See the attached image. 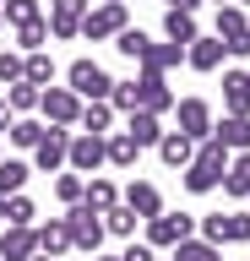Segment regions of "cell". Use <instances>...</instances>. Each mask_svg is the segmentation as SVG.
I'll return each instance as SVG.
<instances>
[{
    "mask_svg": "<svg viewBox=\"0 0 250 261\" xmlns=\"http://www.w3.org/2000/svg\"><path fill=\"white\" fill-rule=\"evenodd\" d=\"M0 223H6V196H0Z\"/></svg>",
    "mask_w": 250,
    "mask_h": 261,
    "instance_id": "obj_46",
    "label": "cell"
},
{
    "mask_svg": "<svg viewBox=\"0 0 250 261\" xmlns=\"http://www.w3.org/2000/svg\"><path fill=\"white\" fill-rule=\"evenodd\" d=\"M93 0H49V38H82V16Z\"/></svg>",
    "mask_w": 250,
    "mask_h": 261,
    "instance_id": "obj_14",
    "label": "cell"
},
{
    "mask_svg": "<svg viewBox=\"0 0 250 261\" xmlns=\"http://www.w3.org/2000/svg\"><path fill=\"white\" fill-rule=\"evenodd\" d=\"M115 103H109V98H93V103H82V120H76V125L82 130H98V136H109V125H115Z\"/></svg>",
    "mask_w": 250,
    "mask_h": 261,
    "instance_id": "obj_25",
    "label": "cell"
},
{
    "mask_svg": "<svg viewBox=\"0 0 250 261\" xmlns=\"http://www.w3.org/2000/svg\"><path fill=\"white\" fill-rule=\"evenodd\" d=\"M125 22H131L125 0H98V6H87V16H82V38L103 44V38H115V33L125 28Z\"/></svg>",
    "mask_w": 250,
    "mask_h": 261,
    "instance_id": "obj_5",
    "label": "cell"
},
{
    "mask_svg": "<svg viewBox=\"0 0 250 261\" xmlns=\"http://www.w3.org/2000/svg\"><path fill=\"white\" fill-rule=\"evenodd\" d=\"M223 114H250V76L223 71Z\"/></svg>",
    "mask_w": 250,
    "mask_h": 261,
    "instance_id": "obj_21",
    "label": "cell"
},
{
    "mask_svg": "<svg viewBox=\"0 0 250 261\" xmlns=\"http://www.w3.org/2000/svg\"><path fill=\"white\" fill-rule=\"evenodd\" d=\"M245 201H250V196H245Z\"/></svg>",
    "mask_w": 250,
    "mask_h": 261,
    "instance_id": "obj_52",
    "label": "cell"
},
{
    "mask_svg": "<svg viewBox=\"0 0 250 261\" xmlns=\"http://www.w3.org/2000/svg\"><path fill=\"white\" fill-rule=\"evenodd\" d=\"M120 256H125V261H158V250H152V245H125Z\"/></svg>",
    "mask_w": 250,
    "mask_h": 261,
    "instance_id": "obj_41",
    "label": "cell"
},
{
    "mask_svg": "<svg viewBox=\"0 0 250 261\" xmlns=\"http://www.w3.org/2000/svg\"><path fill=\"white\" fill-rule=\"evenodd\" d=\"M66 147H71V125H49L33 147V169L38 174H60L66 169Z\"/></svg>",
    "mask_w": 250,
    "mask_h": 261,
    "instance_id": "obj_10",
    "label": "cell"
},
{
    "mask_svg": "<svg viewBox=\"0 0 250 261\" xmlns=\"http://www.w3.org/2000/svg\"><path fill=\"white\" fill-rule=\"evenodd\" d=\"M136 109H147V114H169L174 109V93H169L163 71H142V76H136Z\"/></svg>",
    "mask_w": 250,
    "mask_h": 261,
    "instance_id": "obj_13",
    "label": "cell"
},
{
    "mask_svg": "<svg viewBox=\"0 0 250 261\" xmlns=\"http://www.w3.org/2000/svg\"><path fill=\"white\" fill-rule=\"evenodd\" d=\"M0 33H6V16H0Z\"/></svg>",
    "mask_w": 250,
    "mask_h": 261,
    "instance_id": "obj_48",
    "label": "cell"
},
{
    "mask_svg": "<svg viewBox=\"0 0 250 261\" xmlns=\"http://www.w3.org/2000/svg\"><path fill=\"white\" fill-rule=\"evenodd\" d=\"M38 93H44V87H38V82H11V87H0V98H6V103H11V114H33L38 109Z\"/></svg>",
    "mask_w": 250,
    "mask_h": 261,
    "instance_id": "obj_24",
    "label": "cell"
},
{
    "mask_svg": "<svg viewBox=\"0 0 250 261\" xmlns=\"http://www.w3.org/2000/svg\"><path fill=\"white\" fill-rule=\"evenodd\" d=\"M196 234L212 245H250V212H207L196 218Z\"/></svg>",
    "mask_w": 250,
    "mask_h": 261,
    "instance_id": "obj_3",
    "label": "cell"
},
{
    "mask_svg": "<svg viewBox=\"0 0 250 261\" xmlns=\"http://www.w3.org/2000/svg\"><path fill=\"white\" fill-rule=\"evenodd\" d=\"M174 120H180V130L190 136V142H201V136H212V103L207 98H174Z\"/></svg>",
    "mask_w": 250,
    "mask_h": 261,
    "instance_id": "obj_11",
    "label": "cell"
},
{
    "mask_svg": "<svg viewBox=\"0 0 250 261\" xmlns=\"http://www.w3.org/2000/svg\"><path fill=\"white\" fill-rule=\"evenodd\" d=\"M33 240H38V250H44V256H66L71 250V228H66V218H49V223H38L33 228Z\"/></svg>",
    "mask_w": 250,
    "mask_h": 261,
    "instance_id": "obj_20",
    "label": "cell"
},
{
    "mask_svg": "<svg viewBox=\"0 0 250 261\" xmlns=\"http://www.w3.org/2000/svg\"><path fill=\"white\" fill-rule=\"evenodd\" d=\"M44 130H49V125H44V114H38V120H33V114H17V120H11V130H6V136H11V147H27V152H33V147H38V136H44Z\"/></svg>",
    "mask_w": 250,
    "mask_h": 261,
    "instance_id": "obj_26",
    "label": "cell"
},
{
    "mask_svg": "<svg viewBox=\"0 0 250 261\" xmlns=\"http://www.w3.org/2000/svg\"><path fill=\"white\" fill-rule=\"evenodd\" d=\"M212 136L229 152H250V114H223V120H212Z\"/></svg>",
    "mask_w": 250,
    "mask_h": 261,
    "instance_id": "obj_17",
    "label": "cell"
},
{
    "mask_svg": "<svg viewBox=\"0 0 250 261\" xmlns=\"http://www.w3.org/2000/svg\"><path fill=\"white\" fill-rule=\"evenodd\" d=\"M11 82H22V55L17 49H0V87H11Z\"/></svg>",
    "mask_w": 250,
    "mask_h": 261,
    "instance_id": "obj_39",
    "label": "cell"
},
{
    "mask_svg": "<svg viewBox=\"0 0 250 261\" xmlns=\"http://www.w3.org/2000/svg\"><path fill=\"white\" fill-rule=\"evenodd\" d=\"M66 87L82 98V103H93V98H109V93H115V76H109L98 60H71L66 65Z\"/></svg>",
    "mask_w": 250,
    "mask_h": 261,
    "instance_id": "obj_4",
    "label": "cell"
},
{
    "mask_svg": "<svg viewBox=\"0 0 250 261\" xmlns=\"http://www.w3.org/2000/svg\"><path fill=\"white\" fill-rule=\"evenodd\" d=\"M234 6H250V0H234Z\"/></svg>",
    "mask_w": 250,
    "mask_h": 261,
    "instance_id": "obj_47",
    "label": "cell"
},
{
    "mask_svg": "<svg viewBox=\"0 0 250 261\" xmlns=\"http://www.w3.org/2000/svg\"><path fill=\"white\" fill-rule=\"evenodd\" d=\"M196 11H163V38L169 44H190V38H196Z\"/></svg>",
    "mask_w": 250,
    "mask_h": 261,
    "instance_id": "obj_27",
    "label": "cell"
},
{
    "mask_svg": "<svg viewBox=\"0 0 250 261\" xmlns=\"http://www.w3.org/2000/svg\"><path fill=\"white\" fill-rule=\"evenodd\" d=\"M229 158H234V152L217 142V136H201V142H196V158L180 169V174H185V191H196V196L217 191V185H223V169H229Z\"/></svg>",
    "mask_w": 250,
    "mask_h": 261,
    "instance_id": "obj_1",
    "label": "cell"
},
{
    "mask_svg": "<svg viewBox=\"0 0 250 261\" xmlns=\"http://www.w3.org/2000/svg\"><path fill=\"white\" fill-rule=\"evenodd\" d=\"M82 191H87V174H76V169H60V174H54V196H60L66 207H76Z\"/></svg>",
    "mask_w": 250,
    "mask_h": 261,
    "instance_id": "obj_35",
    "label": "cell"
},
{
    "mask_svg": "<svg viewBox=\"0 0 250 261\" xmlns=\"http://www.w3.org/2000/svg\"><path fill=\"white\" fill-rule=\"evenodd\" d=\"M27 174H33V163H22V158H0V196H17L22 185H27Z\"/></svg>",
    "mask_w": 250,
    "mask_h": 261,
    "instance_id": "obj_30",
    "label": "cell"
},
{
    "mask_svg": "<svg viewBox=\"0 0 250 261\" xmlns=\"http://www.w3.org/2000/svg\"><path fill=\"white\" fill-rule=\"evenodd\" d=\"M180 60H185V44H147L136 55L142 71H169V65H180Z\"/></svg>",
    "mask_w": 250,
    "mask_h": 261,
    "instance_id": "obj_23",
    "label": "cell"
},
{
    "mask_svg": "<svg viewBox=\"0 0 250 261\" xmlns=\"http://www.w3.org/2000/svg\"><path fill=\"white\" fill-rule=\"evenodd\" d=\"M82 201H87V207H93V212H109V207H115V201H120V191H115V185H109V179L87 174V191H82Z\"/></svg>",
    "mask_w": 250,
    "mask_h": 261,
    "instance_id": "obj_33",
    "label": "cell"
},
{
    "mask_svg": "<svg viewBox=\"0 0 250 261\" xmlns=\"http://www.w3.org/2000/svg\"><path fill=\"white\" fill-rule=\"evenodd\" d=\"M174 256H180V261H223V245H212V240H201V234H190V240L174 245Z\"/></svg>",
    "mask_w": 250,
    "mask_h": 261,
    "instance_id": "obj_29",
    "label": "cell"
},
{
    "mask_svg": "<svg viewBox=\"0 0 250 261\" xmlns=\"http://www.w3.org/2000/svg\"><path fill=\"white\" fill-rule=\"evenodd\" d=\"M109 103H115L120 114H131V109H136V76H131V82H115V93H109Z\"/></svg>",
    "mask_w": 250,
    "mask_h": 261,
    "instance_id": "obj_40",
    "label": "cell"
},
{
    "mask_svg": "<svg viewBox=\"0 0 250 261\" xmlns=\"http://www.w3.org/2000/svg\"><path fill=\"white\" fill-rule=\"evenodd\" d=\"M22 76L38 82V87H49V82H54V60H49V49H33V55H22Z\"/></svg>",
    "mask_w": 250,
    "mask_h": 261,
    "instance_id": "obj_32",
    "label": "cell"
},
{
    "mask_svg": "<svg viewBox=\"0 0 250 261\" xmlns=\"http://www.w3.org/2000/svg\"><path fill=\"white\" fill-rule=\"evenodd\" d=\"M38 218V207H33V196H6V223H33Z\"/></svg>",
    "mask_w": 250,
    "mask_h": 261,
    "instance_id": "obj_38",
    "label": "cell"
},
{
    "mask_svg": "<svg viewBox=\"0 0 250 261\" xmlns=\"http://www.w3.org/2000/svg\"><path fill=\"white\" fill-rule=\"evenodd\" d=\"M158 158H163L169 169H185V163L196 158V142H190L185 130H163V136H158Z\"/></svg>",
    "mask_w": 250,
    "mask_h": 261,
    "instance_id": "obj_19",
    "label": "cell"
},
{
    "mask_svg": "<svg viewBox=\"0 0 250 261\" xmlns=\"http://www.w3.org/2000/svg\"><path fill=\"white\" fill-rule=\"evenodd\" d=\"M66 228H71V250H87V256H98L103 240H109V228H103V212H93L87 201L66 207Z\"/></svg>",
    "mask_w": 250,
    "mask_h": 261,
    "instance_id": "obj_2",
    "label": "cell"
},
{
    "mask_svg": "<svg viewBox=\"0 0 250 261\" xmlns=\"http://www.w3.org/2000/svg\"><path fill=\"white\" fill-rule=\"evenodd\" d=\"M27 261H54V256H44V250H38V256H27Z\"/></svg>",
    "mask_w": 250,
    "mask_h": 261,
    "instance_id": "obj_44",
    "label": "cell"
},
{
    "mask_svg": "<svg viewBox=\"0 0 250 261\" xmlns=\"http://www.w3.org/2000/svg\"><path fill=\"white\" fill-rule=\"evenodd\" d=\"M27 256H38L33 223H0V261H27Z\"/></svg>",
    "mask_w": 250,
    "mask_h": 261,
    "instance_id": "obj_16",
    "label": "cell"
},
{
    "mask_svg": "<svg viewBox=\"0 0 250 261\" xmlns=\"http://www.w3.org/2000/svg\"><path fill=\"white\" fill-rule=\"evenodd\" d=\"M38 114H44V125H76L82 120V98L71 93V87H44L38 93Z\"/></svg>",
    "mask_w": 250,
    "mask_h": 261,
    "instance_id": "obj_7",
    "label": "cell"
},
{
    "mask_svg": "<svg viewBox=\"0 0 250 261\" xmlns=\"http://www.w3.org/2000/svg\"><path fill=\"white\" fill-rule=\"evenodd\" d=\"M125 136H131L136 147H158V136H163V114L131 109V114H125Z\"/></svg>",
    "mask_w": 250,
    "mask_h": 261,
    "instance_id": "obj_18",
    "label": "cell"
},
{
    "mask_svg": "<svg viewBox=\"0 0 250 261\" xmlns=\"http://www.w3.org/2000/svg\"><path fill=\"white\" fill-rule=\"evenodd\" d=\"M223 55H229V44H223L217 33H196V38L185 44V65H190V71H201V76H207V71H217V65H223Z\"/></svg>",
    "mask_w": 250,
    "mask_h": 261,
    "instance_id": "obj_12",
    "label": "cell"
},
{
    "mask_svg": "<svg viewBox=\"0 0 250 261\" xmlns=\"http://www.w3.org/2000/svg\"><path fill=\"white\" fill-rule=\"evenodd\" d=\"M103 147H109V163H115V169H136V152H142V147H136L125 130H109Z\"/></svg>",
    "mask_w": 250,
    "mask_h": 261,
    "instance_id": "obj_28",
    "label": "cell"
},
{
    "mask_svg": "<svg viewBox=\"0 0 250 261\" xmlns=\"http://www.w3.org/2000/svg\"><path fill=\"white\" fill-rule=\"evenodd\" d=\"M163 6H169V11H196L201 0H163Z\"/></svg>",
    "mask_w": 250,
    "mask_h": 261,
    "instance_id": "obj_43",
    "label": "cell"
},
{
    "mask_svg": "<svg viewBox=\"0 0 250 261\" xmlns=\"http://www.w3.org/2000/svg\"><path fill=\"white\" fill-rule=\"evenodd\" d=\"M11 120H17V114H11V103H6V98H0V136H6V130H11Z\"/></svg>",
    "mask_w": 250,
    "mask_h": 261,
    "instance_id": "obj_42",
    "label": "cell"
},
{
    "mask_svg": "<svg viewBox=\"0 0 250 261\" xmlns=\"http://www.w3.org/2000/svg\"><path fill=\"white\" fill-rule=\"evenodd\" d=\"M147 44H152V38H147V33H142V28H131V22H125V28L115 33V49H120V55H125V60H136V55H142V49H147Z\"/></svg>",
    "mask_w": 250,
    "mask_h": 261,
    "instance_id": "obj_37",
    "label": "cell"
},
{
    "mask_svg": "<svg viewBox=\"0 0 250 261\" xmlns=\"http://www.w3.org/2000/svg\"><path fill=\"white\" fill-rule=\"evenodd\" d=\"M120 201H125V207H131L136 218H142V223H147V218H158V212H163V191H158L152 179H131V185L120 191Z\"/></svg>",
    "mask_w": 250,
    "mask_h": 261,
    "instance_id": "obj_15",
    "label": "cell"
},
{
    "mask_svg": "<svg viewBox=\"0 0 250 261\" xmlns=\"http://www.w3.org/2000/svg\"><path fill=\"white\" fill-rule=\"evenodd\" d=\"M103 163H109V147H103L98 130H82V136H71V147H66V169H76V174H98Z\"/></svg>",
    "mask_w": 250,
    "mask_h": 261,
    "instance_id": "obj_8",
    "label": "cell"
},
{
    "mask_svg": "<svg viewBox=\"0 0 250 261\" xmlns=\"http://www.w3.org/2000/svg\"><path fill=\"white\" fill-rule=\"evenodd\" d=\"M217 6H229V0H217Z\"/></svg>",
    "mask_w": 250,
    "mask_h": 261,
    "instance_id": "obj_49",
    "label": "cell"
},
{
    "mask_svg": "<svg viewBox=\"0 0 250 261\" xmlns=\"http://www.w3.org/2000/svg\"><path fill=\"white\" fill-rule=\"evenodd\" d=\"M169 261H180V256H169Z\"/></svg>",
    "mask_w": 250,
    "mask_h": 261,
    "instance_id": "obj_50",
    "label": "cell"
},
{
    "mask_svg": "<svg viewBox=\"0 0 250 261\" xmlns=\"http://www.w3.org/2000/svg\"><path fill=\"white\" fill-rule=\"evenodd\" d=\"M223 196H234V201L250 196V152H234L229 158V169H223Z\"/></svg>",
    "mask_w": 250,
    "mask_h": 261,
    "instance_id": "obj_22",
    "label": "cell"
},
{
    "mask_svg": "<svg viewBox=\"0 0 250 261\" xmlns=\"http://www.w3.org/2000/svg\"><path fill=\"white\" fill-rule=\"evenodd\" d=\"M136 223H142V218H136L125 201H115V207L103 212V228H109V234H120V240H131V234H136Z\"/></svg>",
    "mask_w": 250,
    "mask_h": 261,
    "instance_id": "obj_34",
    "label": "cell"
},
{
    "mask_svg": "<svg viewBox=\"0 0 250 261\" xmlns=\"http://www.w3.org/2000/svg\"><path fill=\"white\" fill-rule=\"evenodd\" d=\"M93 261H125V256H93Z\"/></svg>",
    "mask_w": 250,
    "mask_h": 261,
    "instance_id": "obj_45",
    "label": "cell"
},
{
    "mask_svg": "<svg viewBox=\"0 0 250 261\" xmlns=\"http://www.w3.org/2000/svg\"><path fill=\"white\" fill-rule=\"evenodd\" d=\"M44 44H49V16H33V22L17 28V49L22 55H33V49H44Z\"/></svg>",
    "mask_w": 250,
    "mask_h": 261,
    "instance_id": "obj_31",
    "label": "cell"
},
{
    "mask_svg": "<svg viewBox=\"0 0 250 261\" xmlns=\"http://www.w3.org/2000/svg\"><path fill=\"white\" fill-rule=\"evenodd\" d=\"M0 16H6V28H22V22H33L38 11V0H0Z\"/></svg>",
    "mask_w": 250,
    "mask_h": 261,
    "instance_id": "obj_36",
    "label": "cell"
},
{
    "mask_svg": "<svg viewBox=\"0 0 250 261\" xmlns=\"http://www.w3.org/2000/svg\"><path fill=\"white\" fill-rule=\"evenodd\" d=\"M245 76H250V71H245Z\"/></svg>",
    "mask_w": 250,
    "mask_h": 261,
    "instance_id": "obj_51",
    "label": "cell"
},
{
    "mask_svg": "<svg viewBox=\"0 0 250 261\" xmlns=\"http://www.w3.org/2000/svg\"><path fill=\"white\" fill-rule=\"evenodd\" d=\"M190 234H196V218H190V212H158V218H147V245L152 250H174V245L180 240H190Z\"/></svg>",
    "mask_w": 250,
    "mask_h": 261,
    "instance_id": "obj_6",
    "label": "cell"
},
{
    "mask_svg": "<svg viewBox=\"0 0 250 261\" xmlns=\"http://www.w3.org/2000/svg\"><path fill=\"white\" fill-rule=\"evenodd\" d=\"M217 38H223V44H229V55H239V60H245L250 55V16H245V6H217Z\"/></svg>",
    "mask_w": 250,
    "mask_h": 261,
    "instance_id": "obj_9",
    "label": "cell"
}]
</instances>
